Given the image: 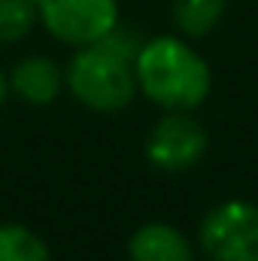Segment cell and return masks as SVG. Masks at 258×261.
Returning <instances> with one entry per match:
<instances>
[{"instance_id":"obj_8","label":"cell","mask_w":258,"mask_h":261,"mask_svg":"<svg viewBox=\"0 0 258 261\" xmlns=\"http://www.w3.org/2000/svg\"><path fill=\"white\" fill-rule=\"evenodd\" d=\"M228 0H173L170 3V15L179 34L200 40L207 37L225 15Z\"/></svg>"},{"instance_id":"obj_4","label":"cell","mask_w":258,"mask_h":261,"mask_svg":"<svg viewBox=\"0 0 258 261\" xmlns=\"http://www.w3.org/2000/svg\"><path fill=\"white\" fill-rule=\"evenodd\" d=\"M40 24L64 46H94L122 18L119 0H37Z\"/></svg>"},{"instance_id":"obj_3","label":"cell","mask_w":258,"mask_h":261,"mask_svg":"<svg viewBox=\"0 0 258 261\" xmlns=\"http://www.w3.org/2000/svg\"><path fill=\"white\" fill-rule=\"evenodd\" d=\"M197 243L210 261H258V203H216L200 222Z\"/></svg>"},{"instance_id":"obj_1","label":"cell","mask_w":258,"mask_h":261,"mask_svg":"<svg viewBox=\"0 0 258 261\" xmlns=\"http://www.w3.org/2000/svg\"><path fill=\"white\" fill-rule=\"evenodd\" d=\"M137 88L164 113H192L210 97L213 73L200 52L179 37L143 40L134 58Z\"/></svg>"},{"instance_id":"obj_2","label":"cell","mask_w":258,"mask_h":261,"mask_svg":"<svg viewBox=\"0 0 258 261\" xmlns=\"http://www.w3.org/2000/svg\"><path fill=\"white\" fill-rule=\"evenodd\" d=\"M64 85L91 113H119L140 91L134 61L110 49L107 43L76 49L64 70Z\"/></svg>"},{"instance_id":"obj_9","label":"cell","mask_w":258,"mask_h":261,"mask_svg":"<svg viewBox=\"0 0 258 261\" xmlns=\"http://www.w3.org/2000/svg\"><path fill=\"white\" fill-rule=\"evenodd\" d=\"M0 261H52V252L28 225L0 222Z\"/></svg>"},{"instance_id":"obj_5","label":"cell","mask_w":258,"mask_h":261,"mask_svg":"<svg viewBox=\"0 0 258 261\" xmlns=\"http://www.w3.org/2000/svg\"><path fill=\"white\" fill-rule=\"evenodd\" d=\"M210 137L192 113H167L146 140V158L161 173H183L207 155Z\"/></svg>"},{"instance_id":"obj_10","label":"cell","mask_w":258,"mask_h":261,"mask_svg":"<svg viewBox=\"0 0 258 261\" xmlns=\"http://www.w3.org/2000/svg\"><path fill=\"white\" fill-rule=\"evenodd\" d=\"M40 21L37 0H0V43H21Z\"/></svg>"},{"instance_id":"obj_7","label":"cell","mask_w":258,"mask_h":261,"mask_svg":"<svg viewBox=\"0 0 258 261\" xmlns=\"http://www.w3.org/2000/svg\"><path fill=\"white\" fill-rule=\"evenodd\" d=\"M131 261H194L189 237L167 222H146L128 240Z\"/></svg>"},{"instance_id":"obj_11","label":"cell","mask_w":258,"mask_h":261,"mask_svg":"<svg viewBox=\"0 0 258 261\" xmlns=\"http://www.w3.org/2000/svg\"><path fill=\"white\" fill-rule=\"evenodd\" d=\"M6 97H9V76L0 70V110L6 107Z\"/></svg>"},{"instance_id":"obj_6","label":"cell","mask_w":258,"mask_h":261,"mask_svg":"<svg viewBox=\"0 0 258 261\" xmlns=\"http://www.w3.org/2000/svg\"><path fill=\"white\" fill-rule=\"evenodd\" d=\"M64 88V70L46 55H31L12 67L9 73V94L31 107L52 103Z\"/></svg>"}]
</instances>
